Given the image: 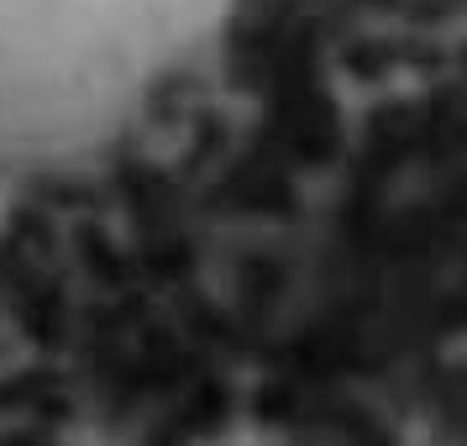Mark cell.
Returning a JSON list of instances; mask_svg holds the SVG:
<instances>
[{"instance_id":"obj_1","label":"cell","mask_w":467,"mask_h":446,"mask_svg":"<svg viewBox=\"0 0 467 446\" xmlns=\"http://www.w3.org/2000/svg\"><path fill=\"white\" fill-rule=\"evenodd\" d=\"M221 0H0V152L95 142Z\"/></svg>"}]
</instances>
